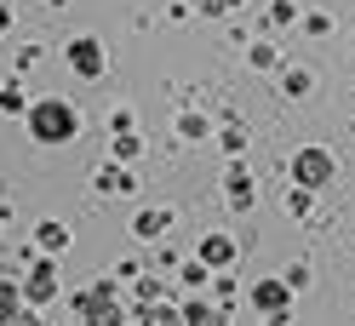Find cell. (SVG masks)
I'll list each match as a JSON object with an SVG mask.
<instances>
[{
	"mask_svg": "<svg viewBox=\"0 0 355 326\" xmlns=\"http://www.w3.org/2000/svg\"><path fill=\"white\" fill-rule=\"evenodd\" d=\"M75 132H80L75 103H63V98H40V103H29V138H35V143H69Z\"/></svg>",
	"mask_w": 355,
	"mask_h": 326,
	"instance_id": "obj_1",
	"label": "cell"
},
{
	"mask_svg": "<svg viewBox=\"0 0 355 326\" xmlns=\"http://www.w3.org/2000/svg\"><path fill=\"white\" fill-rule=\"evenodd\" d=\"M144 326H189L184 309H172V303H144Z\"/></svg>",
	"mask_w": 355,
	"mask_h": 326,
	"instance_id": "obj_9",
	"label": "cell"
},
{
	"mask_svg": "<svg viewBox=\"0 0 355 326\" xmlns=\"http://www.w3.org/2000/svg\"><path fill=\"white\" fill-rule=\"evenodd\" d=\"M230 194H235V206H247V201H252V183H247V172H230Z\"/></svg>",
	"mask_w": 355,
	"mask_h": 326,
	"instance_id": "obj_10",
	"label": "cell"
},
{
	"mask_svg": "<svg viewBox=\"0 0 355 326\" xmlns=\"http://www.w3.org/2000/svg\"><path fill=\"white\" fill-rule=\"evenodd\" d=\"M286 298H293L286 280H258V287H252V303H258L263 315H286Z\"/></svg>",
	"mask_w": 355,
	"mask_h": 326,
	"instance_id": "obj_5",
	"label": "cell"
},
{
	"mask_svg": "<svg viewBox=\"0 0 355 326\" xmlns=\"http://www.w3.org/2000/svg\"><path fill=\"white\" fill-rule=\"evenodd\" d=\"M52 292H58V269H52V264H35V275H29V298L46 303Z\"/></svg>",
	"mask_w": 355,
	"mask_h": 326,
	"instance_id": "obj_8",
	"label": "cell"
},
{
	"mask_svg": "<svg viewBox=\"0 0 355 326\" xmlns=\"http://www.w3.org/2000/svg\"><path fill=\"white\" fill-rule=\"evenodd\" d=\"M69 63H75L86 80H98V75H103V46H98L92 35H75V40H69Z\"/></svg>",
	"mask_w": 355,
	"mask_h": 326,
	"instance_id": "obj_4",
	"label": "cell"
},
{
	"mask_svg": "<svg viewBox=\"0 0 355 326\" xmlns=\"http://www.w3.org/2000/svg\"><path fill=\"white\" fill-rule=\"evenodd\" d=\"M184 320L189 326H230V309H218V303H184Z\"/></svg>",
	"mask_w": 355,
	"mask_h": 326,
	"instance_id": "obj_7",
	"label": "cell"
},
{
	"mask_svg": "<svg viewBox=\"0 0 355 326\" xmlns=\"http://www.w3.org/2000/svg\"><path fill=\"white\" fill-rule=\"evenodd\" d=\"M207 12H230V6H241V0H201Z\"/></svg>",
	"mask_w": 355,
	"mask_h": 326,
	"instance_id": "obj_13",
	"label": "cell"
},
{
	"mask_svg": "<svg viewBox=\"0 0 355 326\" xmlns=\"http://www.w3.org/2000/svg\"><path fill=\"white\" fill-rule=\"evenodd\" d=\"M327 178H332V155H327V149H298V155H293V183L321 189Z\"/></svg>",
	"mask_w": 355,
	"mask_h": 326,
	"instance_id": "obj_2",
	"label": "cell"
},
{
	"mask_svg": "<svg viewBox=\"0 0 355 326\" xmlns=\"http://www.w3.org/2000/svg\"><path fill=\"white\" fill-rule=\"evenodd\" d=\"M86 309V326H121V303H115V287H92L80 298Z\"/></svg>",
	"mask_w": 355,
	"mask_h": 326,
	"instance_id": "obj_3",
	"label": "cell"
},
{
	"mask_svg": "<svg viewBox=\"0 0 355 326\" xmlns=\"http://www.w3.org/2000/svg\"><path fill=\"white\" fill-rule=\"evenodd\" d=\"M6 24H12V12H6V0H0V29H6Z\"/></svg>",
	"mask_w": 355,
	"mask_h": 326,
	"instance_id": "obj_14",
	"label": "cell"
},
{
	"mask_svg": "<svg viewBox=\"0 0 355 326\" xmlns=\"http://www.w3.org/2000/svg\"><path fill=\"white\" fill-rule=\"evenodd\" d=\"M12 320H17V298L0 292V326H12Z\"/></svg>",
	"mask_w": 355,
	"mask_h": 326,
	"instance_id": "obj_12",
	"label": "cell"
},
{
	"mask_svg": "<svg viewBox=\"0 0 355 326\" xmlns=\"http://www.w3.org/2000/svg\"><path fill=\"white\" fill-rule=\"evenodd\" d=\"M201 264L207 269H230L235 264V241H230V235H207V241H201Z\"/></svg>",
	"mask_w": 355,
	"mask_h": 326,
	"instance_id": "obj_6",
	"label": "cell"
},
{
	"mask_svg": "<svg viewBox=\"0 0 355 326\" xmlns=\"http://www.w3.org/2000/svg\"><path fill=\"white\" fill-rule=\"evenodd\" d=\"M12 326H35V320H12Z\"/></svg>",
	"mask_w": 355,
	"mask_h": 326,
	"instance_id": "obj_15",
	"label": "cell"
},
{
	"mask_svg": "<svg viewBox=\"0 0 355 326\" xmlns=\"http://www.w3.org/2000/svg\"><path fill=\"white\" fill-rule=\"evenodd\" d=\"M166 224V212H138V235H161Z\"/></svg>",
	"mask_w": 355,
	"mask_h": 326,
	"instance_id": "obj_11",
	"label": "cell"
}]
</instances>
